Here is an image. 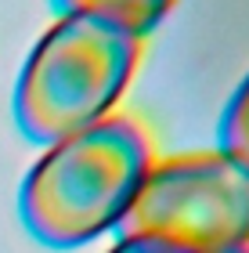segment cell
<instances>
[{
  "label": "cell",
  "instance_id": "4",
  "mask_svg": "<svg viewBox=\"0 0 249 253\" xmlns=\"http://www.w3.org/2000/svg\"><path fill=\"white\" fill-rule=\"evenodd\" d=\"M58 15H90L134 33L138 40L152 37L159 22L177 7V0H51Z\"/></svg>",
  "mask_w": 249,
  "mask_h": 253
},
{
  "label": "cell",
  "instance_id": "6",
  "mask_svg": "<svg viewBox=\"0 0 249 253\" xmlns=\"http://www.w3.org/2000/svg\"><path fill=\"white\" fill-rule=\"evenodd\" d=\"M108 253H184V250L159 243V239H144V235H119V243Z\"/></svg>",
  "mask_w": 249,
  "mask_h": 253
},
{
  "label": "cell",
  "instance_id": "5",
  "mask_svg": "<svg viewBox=\"0 0 249 253\" xmlns=\"http://www.w3.org/2000/svg\"><path fill=\"white\" fill-rule=\"evenodd\" d=\"M217 152H224L228 159H235L249 170V73L242 76V84L235 87V94L228 98V105L220 112Z\"/></svg>",
  "mask_w": 249,
  "mask_h": 253
},
{
  "label": "cell",
  "instance_id": "7",
  "mask_svg": "<svg viewBox=\"0 0 249 253\" xmlns=\"http://www.w3.org/2000/svg\"><path fill=\"white\" fill-rule=\"evenodd\" d=\"M220 253H249V246H231V250H220Z\"/></svg>",
  "mask_w": 249,
  "mask_h": 253
},
{
  "label": "cell",
  "instance_id": "3",
  "mask_svg": "<svg viewBox=\"0 0 249 253\" xmlns=\"http://www.w3.org/2000/svg\"><path fill=\"white\" fill-rule=\"evenodd\" d=\"M119 235L159 239L184 253L249 246V170L217 148L155 159Z\"/></svg>",
  "mask_w": 249,
  "mask_h": 253
},
{
  "label": "cell",
  "instance_id": "2",
  "mask_svg": "<svg viewBox=\"0 0 249 253\" xmlns=\"http://www.w3.org/2000/svg\"><path fill=\"white\" fill-rule=\"evenodd\" d=\"M144 40L90 15H58L33 43L15 80L18 130L33 145H54L116 112L141 65Z\"/></svg>",
  "mask_w": 249,
  "mask_h": 253
},
{
  "label": "cell",
  "instance_id": "1",
  "mask_svg": "<svg viewBox=\"0 0 249 253\" xmlns=\"http://www.w3.org/2000/svg\"><path fill=\"white\" fill-rule=\"evenodd\" d=\"M155 163V141L141 120L112 112L101 123L47 145L18 188L26 232L43 246L72 250L119 232L141 181Z\"/></svg>",
  "mask_w": 249,
  "mask_h": 253
}]
</instances>
